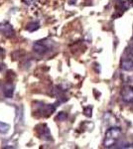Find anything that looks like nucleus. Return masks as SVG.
Here are the masks:
<instances>
[{
    "instance_id": "nucleus-11",
    "label": "nucleus",
    "mask_w": 133,
    "mask_h": 149,
    "mask_svg": "<svg viewBox=\"0 0 133 149\" xmlns=\"http://www.w3.org/2000/svg\"><path fill=\"white\" fill-rule=\"evenodd\" d=\"M84 114L86 115V116H91V107H86V109H84Z\"/></svg>"
},
{
    "instance_id": "nucleus-7",
    "label": "nucleus",
    "mask_w": 133,
    "mask_h": 149,
    "mask_svg": "<svg viewBox=\"0 0 133 149\" xmlns=\"http://www.w3.org/2000/svg\"><path fill=\"white\" fill-rule=\"evenodd\" d=\"M121 67L125 71H133V61L132 60H124L121 64Z\"/></svg>"
},
{
    "instance_id": "nucleus-6",
    "label": "nucleus",
    "mask_w": 133,
    "mask_h": 149,
    "mask_svg": "<svg viewBox=\"0 0 133 149\" xmlns=\"http://www.w3.org/2000/svg\"><path fill=\"white\" fill-rule=\"evenodd\" d=\"M4 95H5V97L7 98H10L13 97V93H14V86H11V85H8L6 86L5 88H4Z\"/></svg>"
},
{
    "instance_id": "nucleus-3",
    "label": "nucleus",
    "mask_w": 133,
    "mask_h": 149,
    "mask_svg": "<svg viewBox=\"0 0 133 149\" xmlns=\"http://www.w3.org/2000/svg\"><path fill=\"white\" fill-rule=\"evenodd\" d=\"M0 34L5 36V37L11 38L13 37L15 32L12 25L8 22H1L0 23Z\"/></svg>"
},
{
    "instance_id": "nucleus-2",
    "label": "nucleus",
    "mask_w": 133,
    "mask_h": 149,
    "mask_svg": "<svg viewBox=\"0 0 133 149\" xmlns=\"http://www.w3.org/2000/svg\"><path fill=\"white\" fill-rule=\"evenodd\" d=\"M33 50L35 53H37L40 56H44L50 51V47L45 43V41H38V42L34 43Z\"/></svg>"
},
{
    "instance_id": "nucleus-13",
    "label": "nucleus",
    "mask_w": 133,
    "mask_h": 149,
    "mask_svg": "<svg viewBox=\"0 0 133 149\" xmlns=\"http://www.w3.org/2000/svg\"><path fill=\"white\" fill-rule=\"evenodd\" d=\"M1 55H4V50L2 49V48H0V56H1Z\"/></svg>"
},
{
    "instance_id": "nucleus-14",
    "label": "nucleus",
    "mask_w": 133,
    "mask_h": 149,
    "mask_svg": "<svg viewBox=\"0 0 133 149\" xmlns=\"http://www.w3.org/2000/svg\"><path fill=\"white\" fill-rule=\"evenodd\" d=\"M4 66H5L4 64H0V71H1L2 69H4Z\"/></svg>"
},
{
    "instance_id": "nucleus-4",
    "label": "nucleus",
    "mask_w": 133,
    "mask_h": 149,
    "mask_svg": "<svg viewBox=\"0 0 133 149\" xmlns=\"http://www.w3.org/2000/svg\"><path fill=\"white\" fill-rule=\"evenodd\" d=\"M36 129H37L38 133H39L40 138H42L43 140H52V135H51L49 128H48V126L46 124H40V125L36 127Z\"/></svg>"
},
{
    "instance_id": "nucleus-5",
    "label": "nucleus",
    "mask_w": 133,
    "mask_h": 149,
    "mask_svg": "<svg viewBox=\"0 0 133 149\" xmlns=\"http://www.w3.org/2000/svg\"><path fill=\"white\" fill-rule=\"evenodd\" d=\"M122 100L125 102H129L133 104V86H125L121 92Z\"/></svg>"
},
{
    "instance_id": "nucleus-15",
    "label": "nucleus",
    "mask_w": 133,
    "mask_h": 149,
    "mask_svg": "<svg viewBox=\"0 0 133 149\" xmlns=\"http://www.w3.org/2000/svg\"><path fill=\"white\" fill-rule=\"evenodd\" d=\"M130 54H131L132 56H133V48H132V49H131V52H130Z\"/></svg>"
},
{
    "instance_id": "nucleus-12",
    "label": "nucleus",
    "mask_w": 133,
    "mask_h": 149,
    "mask_svg": "<svg viewBox=\"0 0 133 149\" xmlns=\"http://www.w3.org/2000/svg\"><path fill=\"white\" fill-rule=\"evenodd\" d=\"M33 2H35V0H26L25 3H26V4H28V5H30V4H32Z\"/></svg>"
},
{
    "instance_id": "nucleus-10",
    "label": "nucleus",
    "mask_w": 133,
    "mask_h": 149,
    "mask_svg": "<svg viewBox=\"0 0 133 149\" xmlns=\"http://www.w3.org/2000/svg\"><path fill=\"white\" fill-rule=\"evenodd\" d=\"M67 117H68L67 113H65V112H59V114H58L57 117H56V120L64 121L65 119H67Z\"/></svg>"
},
{
    "instance_id": "nucleus-9",
    "label": "nucleus",
    "mask_w": 133,
    "mask_h": 149,
    "mask_svg": "<svg viewBox=\"0 0 133 149\" xmlns=\"http://www.w3.org/2000/svg\"><path fill=\"white\" fill-rule=\"evenodd\" d=\"M9 129H10V125H9V124L0 121V133L6 134L7 132L9 131Z\"/></svg>"
},
{
    "instance_id": "nucleus-1",
    "label": "nucleus",
    "mask_w": 133,
    "mask_h": 149,
    "mask_svg": "<svg viewBox=\"0 0 133 149\" xmlns=\"http://www.w3.org/2000/svg\"><path fill=\"white\" fill-rule=\"evenodd\" d=\"M120 135H121V129L119 127H111L108 129L105 133V137L103 140V145L104 147H112L115 145L117 140L119 139Z\"/></svg>"
},
{
    "instance_id": "nucleus-8",
    "label": "nucleus",
    "mask_w": 133,
    "mask_h": 149,
    "mask_svg": "<svg viewBox=\"0 0 133 149\" xmlns=\"http://www.w3.org/2000/svg\"><path fill=\"white\" fill-rule=\"evenodd\" d=\"M40 28V23L38 22V21H33V22H30L27 25V27L26 29L29 31V32H34V31H37L38 29Z\"/></svg>"
}]
</instances>
